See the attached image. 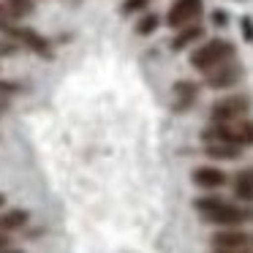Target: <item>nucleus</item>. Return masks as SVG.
<instances>
[{"label":"nucleus","instance_id":"7","mask_svg":"<svg viewBox=\"0 0 253 253\" xmlns=\"http://www.w3.org/2000/svg\"><path fill=\"white\" fill-rule=\"evenodd\" d=\"M242 79V66L231 57V60H226V63H220V66H215V68H210L207 71V87H212V90H220V87H231V84H237Z\"/></svg>","mask_w":253,"mask_h":253},{"label":"nucleus","instance_id":"12","mask_svg":"<svg viewBox=\"0 0 253 253\" xmlns=\"http://www.w3.org/2000/svg\"><path fill=\"white\" fill-rule=\"evenodd\" d=\"M204 153L215 161H234V158H240L242 147L240 144H229V142H210V144H204Z\"/></svg>","mask_w":253,"mask_h":253},{"label":"nucleus","instance_id":"22","mask_svg":"<svg viewBox=\"0 0 253 253\" xmlns=\"http://www.w3.org/2000/svg\"><path fill=\"white\" fill-rule=\"evenodd\" d=\"M6 248H11V237H8V234H0V253L6 251Z\"/></svg>","mask_w":253,"mask_h":253},{"label":"nucleus","instance_id":"8","mask_svg":"<svg viewBox=\"0 0 253 253\" xmlns=\"http://www.w3.org/2000/svg\"><path fill=\"white\" fill-rule=\"evenodd\" d=\"M210 242H212V248H253V237L234 229V226H226V229L215 231Z\"/></svg>","mask_w":253,"mask_h":253},{"label":"nucleus","instance_id":"21","mask_svg":"<svg viewBox=\"0 0 253 253\" xmlns=\"http://www.w3.org/2000/svg\"><path fill=\"white\" fill-rule=\"evenodd\" d=\"M212 253H253V248H212Z\"/></svg>","mask_w":253,"mask_h":253},{"label":"nucleus","instance_id":"9","mask_svg":"<svg viewBox=\"0 0 253 253\" xmlns=\"http://www.w3.org/2000/svg\"><path fill=\"white\" fill-rule=\"evenodd\" d=\"M171 95H174V109H177V112H188L193 104H196L199 87H196L193 82H188V79H180V82H174Z\"/></svg>","mask_w":253,"mask_h":253},{"label":"nucleus","instance_id":"13","mask_svg":"<svg viewBox=\"0 0 253 253\" xmlns=\"http://www.w3.org/2000/svg\"><path fill=\"white\" fill-rule=\"evenodd\" d=\"M202 36H204V28H202V25H185V28H182L180 33L171 39L169 46H171L174 52H180V49H185V46H191L196 39H202Z\"/></svg>","mask_w":253,"mask_h":253},{"label":"nucleus","instance_id":"3","mask_svg":"<svg viewBox=\"0 0 253 253\" xmlns=\"http://www.w3.org/2000/svg\"><path fill=\"white\" fill-rule=\"evenodd\" d=\"M231 57H234V44H229V41H223V39H212V41H207V44H202L191 55V66L196 68V71L207 74L210 68L220 66V63L231 60Z\"/></svg>","mask_w":253,"mask_h":253},{"label":"nucleus","instance_id":"16","mask_svg":"<svg viewBox=\"0 0 253 253\" xmlns=\"http://www.w3.org/2000/svg\"><path fill=\"white\" fill-rule=\"evenodd\" d=\"M158 25H161L158 14H142V17H139V22H136V33L139 36H150V33H155V30H158Z\"/></svg>","mask_w":253,"mask_h":253},{"label":"nucleus","instance_id":"11","mask_svg":"<svg viewBox=\"0 0 253 253\" xmlns=\"http://www.w3.org/2000/svg\"><path fill=\"white\" fill-rule=\"evenodd\" d=\"M28 220H30L28 210H8V212H0V234L22 229V226H28Z\"/></svg>","mask_w":253,"mask_h":253},{"label":"nucleus","instance_id":"1","mask_svg":"<svg viewBox=\"0 0 253 253\" xmlns=\"http://www.w3.org/2000/svg\"><path fill=\"white\" fill-rule=\"evenodd\" d=\"M193 210H196L207 223H215V226H240V223H245V220H253L251 207H237V204L226 202V199H220V196L193 199Z\"/></svg>","mask_w":253,"mask_h":253},{"label":"nucleus","instance_id":"14","mask_svg":"<svg viewBox=\"0 0 253 253\" xmlns=\"http://www.w3.org/2000/svg\"><path fill=\"white\" fill-rule=\"evenodd\" d=\"M234 196L242 202H253V169H242L234 177Z\"/></svg>","mask_w":253,"mask_h":253},{"label":"nucleus","instance_id":"6","mask_svg":"<svg viewBox=\"0 0 253 253\" xmlns=\"http://www.w3.org/2000/svg\"><path fill=\"white\" fill-rule=\"evenodd\" d=\"M202 0H174L166 14V25L169 28H185V25H193L202 14Z\"/></svg>","mask_w":253,"mask_h":253},{"label":"nucleus","instance_id":"5","mask_svg":"<svg viewBox=\"0 0 253 253\" xmlns=\"http://www.w3.org/2000/svg\"><path fill=\"white\" fill-rule=\"evenodd\" d=\"M3 36H11V39H17L19 44L25 46V49L36 52V55L46 57V60H52V46H49V41H46L41 33H36L33 28H22V25H8V28L3 30Z\"/></svg>","mask_w":253,"mask_h":253},{"label":"nucleus","instance_id":"2","mask_svg":"<svg viewBox=\"0 0 253 253\" xmlns=\"http://www.w3.org/2000/svg\"><path fill=\"white\" fill-rule=\"evenodd\" d=\"M202 142H229V144H240L248 147L253 144V123L248 120H234V123H210L202 131Z\"/></svg>","mask_w":253,"mask_h":253},{"label":"nucleus","instance_id":"10","mask_svg":"<svg viewBox=\"0 0 253 253\" xmlns=\"http://www.w3.org/2000/svg\"><path fill=\"white\" fill-rule=\"evenodd\" d=\"M191 180L196 182L199 188H204V191H215V188L226 185V174L220 169H215V166H199L191 174Z\"/></svg>","mask_w":253,"mask_h":253},{"label":"nucleus","instance_id":"23","mask_svg":"<svg viewBox=\"0 0 253 253\" xmlns=\"http://www.w3.org/2000/svg\"><path fill=\"white\" fill-rule=\"evenodd\" d=\"M3 204H6V196H3V193H0V207H3Z\"/></svg>","mask_w":253,"mask_h":253},{"label":"nucleus","instance_id":"20","mask_svg":"<svg viewBox=\"0 0 253 253\" xmlns=\"http://www.w3.org/2000/svg\"><path fill=\"white\" fill-rule=\"evenodd\" d=\"M226 22H229V14H226V11H220V8H218V11H212V25L223 28Z\"/></svg>","mask_w":253,"mask_h":253},{"label":"nucleus","instance_id":"18","mask_svg":"<svg viewBox=\"0 0 253 253\" xmlns=\"http://www.w3.org/2000/svg\"><path fill=\"white\" fill-rule=\"evenodd\" d=\"M240 30H242V36H245L248 44H253V19L251 17H242L240 19Z\"/></svg>","mask_w":253,"mask_h":253},{"label":"nucleus","instance_id":"4","mask_svg":"<svg viewBox=\"0 0 253 253\" xmlns=\"http://www.w3.org/2000/svg\"><path fill=\"white\" fill-rule=\"evenodd\" d=\"M248 109H251V104H248L245 95H229V98L212 104L210 120L212 123H234V120H242L248 115Z\"/></svg>","mask_w":253,"mask_h":253},{"label":"nucleus","instance_id":"15","mask_svg":"<svg viewBox=\"0 0 253 253\" xmlns=\"http://www.w3.org/2000/svg\"><path fill=\"white\" fill-rule=\"evenodd\" d=\"M3 3H6V8L11 11L14 19H22V17H28V14L36 11L33 0H3Z\"/></svg>","mask_w":253,"mask_h":253},{"label":"nucleus","instance_id":"19","mask_svg":"<svg viewBox=\"0 0 253 253\" xmlns=\"http://www.w3.org/2000/svg\"><path fill=\"white\" fill-rule=\"evenodd\" d=\"M14 22V17H11V11H8L6 8V3H3V0H0V33H3V30L8 28V25Z\"/></svg>","mask_w":253,"mask_h":253},{"label":"nucleus","instance_id":"17","mask_svg":"<svg viewBox=\"0 0 253 253\" xmlns=\"http://www.w3.org/2000/svg\"><path fill=\"white\" fill-rule=\"evenodd\" d=\"M147 3H150V0H126V3L120 6V14H126V17H128V14H136V11H142Z\"/></svg>","mask_w":253,"mask_h":253}]
</instances>
